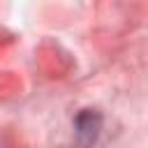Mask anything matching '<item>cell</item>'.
<instances>
[{"label":"cell","instance_id":"6da1fadb","mask_svg":"<svg viewBox=\"0 0 148 148\" xmlns=\"http://www.w3.org/2000/svg\"><path fill=\"white\" fill-rule=\"evenodd\" d=\"M102 127V118L95 113V111H81L79 118H76V132L86 139V141H92L97 136Z\"/></svg>","mask_w":148,"mask_h":148}]
</instances>
